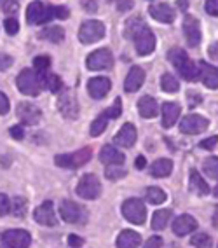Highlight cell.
<instances>
[{"instance_id": "cell-1", "label": "cell", "mask_w": 218, "mask_h": 248, "mask_svg": "<svg viewBox=\"0 0 218 248\" xmlns=\"http://www.w3.org/2000/svg\"><path fill=\"white\" fill-rule=\"evenodd\" d=\"M93 157V149L91 147H84L79 151L72 152V154H59L54 157V163L58 164L59 168H68V170H77L80 166H84L87 161Z\"/></svg>"}, {"instance_id": "cell-2", "label": "cell", "mask_w": 218, "mask_h": 248, "mask_svg": "<svg viewBox=\"0 0 218 248\" xmlns=\"http://www.w3.org/2000/svg\"><path fill=\"white\" fill-rule=\"evenodd\" d=\"M122 215H124L126 220H129L134 226H142L147 218L145 203L138 198H129L122 203Z\"/></svg>"}, {"instance_id": "cell-3", "label": "cell", "mask_w": 218, "mask_h": 248, "mask_svg": "<svg viewBox=\"0 0 218 248\" xmlns=\"http://www.w3.org/2000/svg\"><path fill=\"white\" fill-rule=\"evenodd\" d=\"M16 84H18L19 91L23 94H28V96H39L40 89H42L39 74L35 70H31V68H25V70L19 72Z\"/></svg>"}, {"instance_id": "cell-4", "label": "cell", "mask_w": 218, "mask_h": 248, "mask_svg": "<svg viewBox=\"0 0 218 248\" xmlns=\"http://www.w3.org/2000/svg\"><path fill=\"white\" fill-rule=\"evenodd\" d=\"M31 236L25 229H9L0 234V248H28Z\"/></svg>"}, {"instance_id": "cell-5", "label": "cell", "mask_w": 218, "mask_h": 248, "mask_svg": "<svg viewBox=\"0 0 218 248\" xmlns=\"http://www.w3.org/2000/svg\"><path fill=\"white\" fill-rule=\"evenodd\" d=\"M77 194L82 200H98L102 196V182H100V178L96 175H93V173L84 175L77 184Z\"/></svg>"}, {"instance_id": "cell-6", "label": "cell", "mask_w": 218, "mask_h": 248, "mask_svg": "<svg viewBox=\"0 0 218 248\" xmlns=\"http://www.w3.org/2000/svg\"><path fill=\"white\" fill-rule=\"evenodd\" d=\"M105 37V25L96 19L84 21L79 30V40L82 44H94Z\"/></svg>"}, {"instance_id": "cell-7", "label": "cell", "mask_w": 218, "mask_h": 248, "mask_svg": "<svg viewBox=\"0 0 218 248\" xmlns=\"http://www.w3.org/2000/svg\"><path fill=\"white\" fill-rule=\"evenodd\" d=\"M53 19V7L45 5L42 2H31L27 11V21L28 25H42Z\"/></svg>"}, {"instance_id": "cell-8", "label": "cell", "mask_w": 218, "mask_h": 248, "mask_svg": "<svg viewBox=\"0 0 218 248\" xmlns=\"http://www.w3.org/2000/svg\"><path fill=\"white\" fill-rule=\"evenodd\" d=\"M58 108L63 117H67V119H77L79 117V102H77L75 94L72 93L70 89L59 91Z\"/></svg>"}, {"instance_id": "cell-9", "label": "cell", "mask_w": 218, "mask_h": 248, "mask_svg": "<svg viewBox=\"0 0 218 248\" xmlns=\"http://www.w3.org/2000/svg\"><path fill=\"white\" fill-rule=\"evenodd\" d=\"M134 39V47L140 56H147L156 49V35L148 27L140 28V31L133 37Z\"/></svg>"}, {"instance_id": "cell-10", "label": "cell", "mask_w": 218, "mask_h": 248, "mask_svg": "<svg viewBox=\"0 0 218 248\" xmlns=\"http://www.w3.org/2000/svg\"><path fill=\"white\" fill-rule=\"evenodd\" d=\"M209 126V121L199 114H189L185 115L180 123V131L185 135H199L206 131Z\"/></svg>"}, {"instance_id": "cell-11", "label": "cell", "mask_w": 218, "mask_h": 248, "mask_svg": "<svg viewBox=\"0 0 218 248\" xmlns=\"http://www.w3.org/2000/svg\"><path fill=\"white\" fill-rule=\"evenodd\" d=\"M86 65L89 70H108L114 65V56H112L110 49H98L87 56Z\"/></svg>"}, {"instance_id": "cell-12", "label": "cell", "mask_w": 218, "mask_h": 248, "mask_svg": "<svg viewBox=\"0 0 218 248\" xmlns=\"http://www.w3.org/2000/svg\"><path fill=\"white\" fill-rule=\"evenodd\" d=\"M183 33H185V40L190 47H197L201 44V27L197 18L187 14L183 19Z\"/></svg>"}, {"instance_id": "cell-13", "label": "cell", "mask_w": 218, "mask_h": 248, "mask_svg": "<svg viewBox=\"0 0 218 248\" xmlns=\"http://www.w3.org/2000/svg\"><path fill=\"white\" fill-rule=\"evenodd\" d=\"M33 218H35V222L40 224V226H47V227L56 226L58 220H56V213H54V204L51 201H44L33 212Z\"/></svg>"}, {"instance_id": "cell-14", "label": "cell", "mask_w": 218, "mask_h": 248, "mask_svg": "<svg viewBox=\"0 0 218 248\" xmlns=\"http://www.w3.org/2000/svg\"><path fill=\"white\" fill-rule=\"evenodd\" d=\"M59 215L65 222L68 224H80L82 218H84V212L80 208L79 204L73 203L70 200L61 201V206H59Z\"/></svg>"}, {"instance_id": "cell-15", "label": "cell", "mask_w": 218, "mask_h": 248, "mask_svg": "<svg viewBox=\"0 0 218 248\" xmlns=\"http://www.w3.org/2000/svg\"><path fill=\"white\" fill-rule=\"evenodd\" d=\"M16 114H18V119L21 121L23 124H30V126H33V124H37L42 119V112H40L39 107L28 102L19 103Z\"/></svg>"}, {"instance_id": "cell-16", "label": "cell", "mask_w": 218, "mask_h": 248, "mask_svg": "<svg viewBox=\"0 0 218 248\" xmlns=\"http://www.w3.org/2000/svg\"><path fill=\"white\" fill-rule=\"evenodd\" d=\"M136 138H138V133H136V128H134L131 123H126L122 128L117 131V135L114 137V142L119 147H124V149H129L136 143Z\"/></svg>"}, {"instance_id": "cell-17", "label": "cell", "mask_w": 218, "mask_h": 248, "mask_svg": "<svg viewBox=\"0 0 218 248\" xmlns=\"http://www.w3.org/2000/svg\"><path fill=\"white\" fill-rule=\"evenodd\" d=\"M110 88L112 82L107 77H93L87 82V91H89L91 98H94V100H102V98L107 96Z\"/></svg>"}, {"instance_id": "cell-18", "label": "cell", "mask_w": 218, "mask_h": 248, "mask_svg": "<svg viewBox=\"0 0 218 248\" xmlns=\"http://www.w3.org/2000/svg\"><path fill=\"white\" fill-rule=\"evenodd\" d=\"M197 229V220L192 215L183 213L173 220V232L176 236H187Z\"/></svg>"}, {"instance_id": "cell-19", "label": "cell", "mask_w": 218, "mask_h": 248, "mask_svg": "<svg viewBox=\"0 0 218 248\" xmlns=\"http://www.w3.org/2000/svg\"><path fill=\"white\" fill-rule=\"evenodd\" d=\"M197 67H199V79L203 80V84L209 89H218V68L206 62H201Z\"/></svg>"}, {"instance_id": "cell-20", "label": "cell", "mask_w": 218, "mask_h": 248, "mask_svg": "<svg viewBox=\"0 0 218 248\" xmlns=\"http://www.w3.org/2000/svg\"><path fill=\"white\" fill-rule=\"evenodd\" d=\"M148 13H150V16L156 19V21H160V23H173L174 18H176L173 7L169 4H166V2L150 5V7H148Z\"/></svg>"}, {"instance_id": "cell-21", "label": "cell", "mask_w": 218, "mask_h": 248, "mask_svg": "<svg viewBox=\"0 0 218 248\" xmlns=\"http://www.w3.org/2000/svg\"><path fill=\"white\" fill-rule=\"evenodd\" d=\"M143 82H145V70L142 67H131V70L126 76L124 89L128 93H134V91H138L142 88Z\"/></svg>"}, {"instance_id": "cell-22", "label": "cell", "mask_w": 218, "mask_h": 248, "mask_svg": "<svg viewBox=\"0 0 218 248\" xmlns=\"http://www.w3.org/2000/svg\"><path fill=\"white\" fill-rule=\"evenodd\" d=\"M180 105L178 103H173V102H166L162 103L160 107V112H162V126L164 128H171L180 117Z\"/></svg>"}, {"instance_id": "cell-23", "label": "cell", "mask_w": 218, "mask_h": 248, "mask_svg": "<svg viewBox=\"0 0 218 248\" xmlns=\"http://www.w3.org/2000/svg\"><path fill=\"white\" fill-rule=\"evenodd\" d=\"M100 161L107 166H114V164H122L126 161V155L120 151H117L116 147L105 145L100 152Z\"/></svg>"}, {"instance_id": "cell-24", "label": "cell", "mask_w": 218, "mask_h": 248, "mask_svg": "<svg viewBox=\"0 0 218 248\" xmlns=\"http://www.w3.org/2000/svg\"><path fill=\"white\" fill-rule=\"evenodd\" d=\"M142 243V238L136 231L131 229H124L117 238V248H138Z\"/></svg>"}, {"instance_id": "cell-25", "label": "cell", "mask_w": 218, "mask_h": 248, "mask_svg": "<svg viewBox=\"0 0 218 248\" xmlns=\"http://www.w3.org/2000/svg\"><path fill=\"white\" fill-rule=\"evenodd\" d=\"M138 112L145 119H152L159 114V107H157V102L152 96H142L138 100Z\"/></svg>"}, {"instance_id": "cell-26", "label": "cell", "mask_w": 218, "mask_h": 248, "mask_svg": "<svg viewBox=\"0 0 218 248\" xmlns=\"http://www.w3.org/2000/svg\"><path fill=\"white\" fill-rule=\"evenodd\" d=\"M189 187H190V192H194L196 196H206L209 192V186L206 184L204 178H201L199 171H196V170L190 171V184H189Z\"/></svg>"}, {"instance_id": "cell-27", "label": "cell", "mask_w": 218, "mask_h": 248, "mask_svg": "<svg viewBox=\"0 0 218 248\" xmlns=\"http://www.w3.org/2000/svg\"><path fill=\"white\" fill-rule=\"evenodd\" d=\"M173 218V210H157L154 213V217H152V229L154 231H162L168 227L169 220Z\"/></svg>"}, {"instance_id": "cell-28", "label": "cell", "mask_w": 218, "mask_h": 248, "mask_svg": "<svg viewBox=\"0 0 218 248\" xmlns=\"http://www.w3.org/2000/svg\"><path fill=\"white\" fill-rule=\"evenodd\" d=\"M39 79H40V86L45 89H49L53 93H59L63 88V82L56 74H39Z\"/></svg>"}, {"instance_id": "cell-29", "label": "cell", "mask_w": 218, "mask_h": 248, "mask_svg": "<svg viewBox=\"0 0 218 248\" xmlns=\"http://www.w3.org/2000/svg\"><path fill=\"white\" fill-rule=\"evenodd\" d=\"M180 76L183 77V79L190 80V82H196V80H199V67H197V63H194L189 58L187 62L183 63L182 67L178 68Z\"/></svg>"}, {"instance_id": "cell-30", "label": "cell", "mask_w": 218, "mask_h": 248, "mask_svg": "<svg viewBox=\"0 0 218 248\" xmlns=\"http://www.w3.org/2000/svg\"><path fill=\"white\" fill-rule=\"evenodd\" d=\"M154 177H168L173 171V161L171 159H157L150 168Z\"/></svg>"}, {"instance_id": "cell-31", "label": "cell", "mask_w": 218, "mask_h": 248, "mask_svg": "<svg viewBox=\"0 0 218 248\" xmlns=\"http://www.w3.org/2000/svg\"><path fill=\"white\" fill-rule=\"evenodd\" d=\"M40 39L58 44V42H61V40L65 39V30H63L61 27H47L40 31Z\"/></svg>"}, {"instance_id": "cell-32", "label": "cell", "mask_w": 218, "mask_h": 248, "mask_svg": "<svg viewBox=\"0 0 218 248\" xmlns=\"http://www.w3.org/2000/svg\"><path fill=\"white\" fill-rule=\"evenodd\" d=\"M145 196H147V201L152 204H162L166 201V192L160 189V187L152 186L145 191Z\"/></svg>"}, {"instance_id": "cell-33", "label": "cell", "mask_w": 218, "mask_h": 248, "mask_svg": "<svg viewBox=\"0 0 218 248\" xmlns=\"http://www.w3.org/2000/svg\"><path fill=\"white\" fill-rule=\"evenodd\" d=\"M160 88L166 93H176L180 89V82L176 80V77L173 74H164V76L160 77Z\"/></svg>"}, {"instance_id": "cell-34", "label": "cell", "mask_w": 218, "mask_h": 248, "mask_svg": "<svg viewBox=\"0 0 218 248\" xmlns=\"http://www.w3.org/2000/svg\"><path fill=\"white\" fill-rule=\"evenodd\" d=\"M168 60L171 63H173V65L176 68H180L183 65V63H185L189 60V56H187V53H185L183 49L173 47V49H169V51H168Z\"/></svg>"}, {"instance_id": "cell-35", "label": "cell", "mask_w": 218, "mask_h": 248, "mask_svg": "<svg viewBox=\"0 0 218 248\" xmlns=\"http://www.w3.org/2000/svg\"><path fill=\"white\" fill-rule=\"evenodd\" d=\"M108 126V117L105 115V112L103 114H100L96 119L93 121V124H91V137H100V135L107 129Z\"/></svg>"}, {"instance_id": "cell-36", "label": "cell", "mask_w": 218, "mask_h": 248, "mask_svg": "<svg viewBox=\"0 0 218 248\" xmlns=\"http://www.w3.org/2000/svg\"><path fill=\"white\" fill-rule=\"evenodd\" d=\"M143 27H145V23L142 21V18L128 19V23H126V28H124V35L128 37V39H133V37L140 31V28H143Z\"/></svg>"}, {"instance_id": "cell-37", "label": "cell", "mask_w": 218, "mask_h": 248, "mask_svg": "<svg viewBox=\"0 0 218 248\" xmlns=\"http://www.w3.org/2000/svg\"><path fill=\"white\" fill-rule=\"evenodd\" d=\"M203 170L208 177L211 178H218V155H209L204 159V164H203Z\"/></svg>"}, {"instance_id": "cell-38", "label": "cell", "mask_w": 218, "mask_h": 248, "mask_svg": "<svg viewBox=\"0 0 218 248\" xmlns=\"http://www.w3.org/2000/svg\"><path fill=\"white\" fill-rule=\"evenodd\" d=\"M126 168L122 166V164H114V166H107V170H105V177L108 178V180H120V178L126 177Z\"/></svg>"}, {"instance_id": "cell-39", "label": "cell", "mask_w": 218, "mask_h": 248, "mask_svg": "<svg viewBox=\"0 0 218 248\" xmlns=\"http://www.w3.org/2000/svg\"><path fill=\"white\" fill-rule=\"evenodd\" d=\"M28 208V201L25 198H14L11 203V212L14 213V217H25Z\"/></svg>"}, {"instance_id": "cell-40", "label": "cell", "mask_w": 218, "mask_h": 248, "mask_svg": "<svg viewBox=\"0 0 218 248\" xmlns=\"http://www.w3.org/2000/svg\"><path fill=\"white\" fill-rule=\"evenodd\" d=\"M192 245H194L196 248H211L213 241H211L209 234H206V232H199V234L192 236Z\"/></svg>"}, {"instance_id": "cell-41", "label": "cell", "mask_w": 218, "mask_h": 248, "mask_svg": "<svg viewBox=\"0 0 218 248\" xmlns=\"http://www.w3.org/2000/svg\"><path fill=\"white\" fill-rule=\"evenodd\" d=\"M33 67H35L33 70H35L37 74H45L51 67V58L49 56H37L35 60H33Z\"/></svg>"}, {"instance_id": "cell-42", "label": "cell", "mask_w": 218, "mask_h": 248, "mask_svg": "<svg viewBox=\"0 0 218 248\" xmlns=\"http://www.w3.org/2000/svg\"><path fill=\"white\" fill-rule=\"evenodd\" d=\"M120 114H122V102H120V98H116L114 105L105 110V115H107L108 119H117Z\"/></svg>"}, {"instance_id": "cell-43", "label": "cell", "mask_w": 218, "mask_h": 248, "mask_svg": "<svg viewBox=\"0 0 218 248\" xmlns=\"http://www.w3.org/2000/svg\"><path fill=\"white\" fill-rule=\"evenodd\" d=\"M4 28H5V31L9 33V35H16L19 31V23H18V19L16 18H7L4 21Z\"/></svg>"}, {"instance_id": "cell-44", "label": "cell", "mask_w": 218, "mask_h": 248, "mask_svg": "<svg viewBox=\"0 0 218 248\" xmlns=\"http://www.w3.org/2000/svg\"><path fill=\"white\" fill-rule=\"evenodd\" d=\"M11 212V201L5 194H0V217H4Z\"/></svg>"}, {"instance_id": "cell-45", "label": "cell", "mask_w": 218, "mask_h": 248, "mask_svg": "<svg viewBox=\"0 0 218 248\" xmlns=\"http://www.w3.org/2000/svg\"><path fill=\"white\" fill-rule=\"evenodd\" d=\"M70 16V11L65 5H58V7H53V18L58 19H67Z\"/></svg>"}, {"instance_id": "cell-46", "label": "cell", "mask_w": 218, "mask_h": 248, "mask_svg": "<svg viewBox=\"0 0 218 248\" xmlns=\"http://www.w3.org/2000/svg\"><path fill=\"white\" fill-rule=\"evenodd\" d=\"M19 9V0H7L4 4V13L5 14H16Z\"/></svg>"}, {"instance_id": "cell-47", "label": "cell", "mask_w": 218, "mask_h": 248, "mask_svg": "<svg viewBox=\"0 0 218 248\" xmlns=\"http://www.w3.org/2000/svg\"><path fill=\"white\" fill-rule=\"evenodd\" d=\"M13 63H14L13 56L0 53V70H7L9 67H13Z\"/></svg>"}, {"instance_id": "cell-48", "label": "cell", "mask_w": 218, "mask_h": 248, "mask_svg": "<svg viewBox=\"0 0 218 248\" xmlns=\"http://www.w3.org/2000/svg\"><path fill=\"white\" fill-rule=\"evenodd\" d=\"M204 9L209 16H218V0H206Z\"/></svg>"}, {"instance_id": "cell-49", "label": "cell", "mask_w": 218, "mask_h": 248, "mask_svg": "<svg viewBox=\"0 0 218 248\" xmlns=\"http://www.w3.org/2000/svg\"><path fill=\"white\" fill-rule=\"evenodd\" d=\"M116 4H117V11H119V13H126V11L133 9L134 2L133 0H117Z\"/></svg>"}, {"instance_id": "cell-50", "label": "cell", "mask_w": 218, "mask_h": 248, "mask_svg": "<svg viewBox=\"0 0 218 248\" xmlns=\"http://www.w3.org/2000/svg\"><path fill=\"white\" fill-rule=\"evenodd\" d=\"M11 105H9V98L5 96L2 91H0V115H5L9 112Z\"/></svg>"}, {"instance_id": "cell-51", "label": "cell", "mask_w": 218, "mask_h": 248, "mask_svg": "<svg viewBox=\"0 0 218 248\" xmlns=\"http://www.w3.org/2000/svg\"><path fill=\"white\" fill-rule=\"evenodd\" d=\"M217 143H218V137L215 135V137H209V138H206V140H201L199 147H201V149H208V151H209V149H213Z\"/></svg>"}, {"instance_id": "cell-52", "label": "cell", "mask_w": 218, "mask_h": 248, "mask_svg": "<svg viewBox=\"0 0 218 248\" xmlns=\"http://www.w3.org/2000/svg\"><path fill=\"white\" fill-rule=\"evenodd\" d=\"M160 247H162V238H159V236H154V238L148 239L143 248H160Z\"/></svg>"}, {"instance_id": "cell-53", "label": "cell", "mask_w": 218, "mask_h": 248, "mask_svg": "<svg viewBox=\"0 0 218 248\" xmlns=\"http://www.w3.org/2000/svg\"><path fill=\"white\" fill-rule=\"evenodd\" d=\"M68 245H70L72 248H79L84 245V239L79 238V236H75V234H70L68 236Z\"/></svg>"}, {"instance_id": "cell-54", "label": "cell", "mask_w": 218, "mask_h": 248, "mask_svg": "<svg viewBox=\"0 0 218 248\" xmlns=\"http://www.w3.org/2000/svg\"><path fill=\"white\" fill-rule=\"evenodd\" d=\"M11 135H13V138H16V140H23V137H25V131H23V126H13L11 128Z\"/></svg>"}, {"instance_id": "cell-55", "label": "cell", "mask_w": 218, "mask_h": 248, "mask_svg": "<svg viewBox=\"0 0 218 248\" xmlns=\"http://www.w3.org/2000/svg\"><path fill=\"white\" fill-rule=\"evenodd\" d=\"M82 5H84V9L87 11V13H94V11L98 9L96 0H82Z\"/></svg>"}, {"instance_id": "cell-56", "label": "cell", "mask_w": 218, "mask_h": 248, "mask_svg": "<svg viewBox=\"0 0 218 248\" xmlns=\"http://www.w3.org/2000/svg\"><path fill=\"white\" fill-rule=\"evenodd\" d=\"M145 164H147V159H145L143 155H138V157H136V161H134V166H136L138 170L145 168Z\"/></svg>"}, {"instance_id": "cell-57", "label": "cell", "mask_w": 218, "mask_h": 248, "mask_svg": "<svg viewBox=\"0 0 218 248\" xmlns=\"http://www.w3.org/2000/svg\"><path fill=\"white\" fill-rule=\"evenodd\" d=\"M209 54H211V56L217 58V60H218V42H217V44L211 46V47H209Z\"/></svg>"}, {"instance_id": "cell-58", "label": "cell", "mask_w": 218, "mask_h": 248, "mask_svg": "<svg viewBox=\"0 0 218 248\" xmlns=\"http://www.w3.org/2000/svg\"><path fill=\"white\" fill-rule=\"evenodd\" d=\"M213 226L218 227V206L215 208V213H213Z\"/></svg>"}, {"instance_id": "cell-59", "label": "cell", "mask_w": 218, "mask_h": 248, "mask_svg": "<svg viewBox=\"0 0 218 248\" xmlns=\"http://www.w3.org/2000/svg\"><path fill=\"white\" fill-rule=\"evenodd\" d=\"M178 4H180V7H182L183 11H187V7H189V2H187V0H180Z\"/></svg>"}, {"instance_id": "cell-60", "label": "cell", "mask_w": 218, "mask_h": 248, "mask_svg": "<svg viewBox=\"0 0 218 248\" xmlns=\"http://www.w3.org/2000/svg\"><path fill=\"white\" fill-rule=\"evenodd\" d=\"M213 194H215V196H217V198H218V187H215V192H213Z\"/></svg>"}, {"instance_id": "cell-61", "label": "cell", "mask_w": 218, "mask_h": 248, "mask_svg": "<svg viewBox=\"0 0 218 248\" xmlns=\"http://www.w3.org/2000/svg\"><path fill=\"white\" fill-rule=\"evenodd\" d=\"M2 4H4V0H0V5H2Z\"/></svg>"}, {"instance_id": "cell-62", "label": "cell", "mask_w": 218, "mask_h": 248, "mask_svg": "<svg viewBox=\"0 0 218 248\" xmlns=\"http://www.w3.org/2000/svg\"><path fill=\"white\" fill-rule=\"evenodd\" d=\"M108 2H117V0H108Z\"/></svg>"}]
</instances>
